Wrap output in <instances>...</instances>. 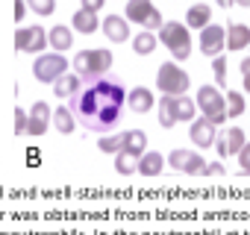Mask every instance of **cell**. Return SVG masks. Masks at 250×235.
<instances>
[{"mask_svg":"<svg viewBox=\"0 0 250 235\" xmlns=\"http://www.w3.org/2000/svg\"><path fill=\"white\" fill-rule=\"evenodd\" d=\"M124 103H127V91L124 85L106 74V77H94V79H83L80 91L71 97V115L94 133H109L118 127L121 115H124Z\"/></svg>","mask_w":250,"mask_h":235,"instance_id":"obj_1","label":"cell"},{"mask_svg":"<svg viewBox=\"0 0 250 235\" xmlns=\"http://www.w3.org/2000/svg\"><path fill=\"white\" fill-rule=\"evenodd\" d=\"M74 71L80 79H94V77H106L112 71V53L103 47L94 50H80L74 56Z\"/></svg>","mask_w":250,"mask_h":235,"instance_id":"obj_2","label":"cell"},{"mask_svg":"<svg viewBox=\"0 0 250 235\" xmlns=\"http://www.w3.org/2000/svg\"><path fill=\"white\" fill-rule=\"evenodd\" d=\"M159 39H162V44L171 50V56H174L177 62H183V59L191 56V36H188V27H186V24H180V21H165Z\"/></svg>","mask_w":250,"mask_h":235,"instance_id":"obj_3","label":"cell"},{"mask_svg":"<svg viewBox=\"0 0 250 235\" xmlns=\"http://www.w3.org/2000/svg\"><path fill=\"white\" fill-rule=\"evenodd\" d=\"M156 85L162 94L168 97H180L188 91V74L177 65V62H165L159 71H156Z\"/></svg>","mask_w":250,"mask_h":235,"instance_id":"obj_4","label":"cell"},{"mask_svg":"<svg viewBox=\"0 0 250 235\" xmlns=\"http://www.w3.org/2000/svg\"><path fill=\"white\" fill-rule=\"evenodd\" d=\"M124 18H127V24H142L147 33L162 27V12L150 3V0H127V12H124Z\"/></svg>","mask_w":250,"mask_h":235,"instance_id":"obj_5","label":"cell"},{"mask_svg":"<svg viewBox=\"0 0 250 235\" xmlns=\"http://www.w3.org/2000/svg\"><path fill=\"white\" fill-rule=\"evenodd\" d=\"M197 106L203 109V118H209L215 127L227 121V100L215 85H203L197 91Z\"/></svg>","mask_w":250,"mask_h":235,"instance_id":"obj_6","label":"cell"},{"mask_svg":"<svg viewBox=\"0 0 250 235\" xmlns=\"http://www.w3.org/2000/svg\"><path fill=\"white\" fill-rule=\"evenodd\" d=\"M68 71H71V65H68V59L62 53H42L36 59V65H33V74H36L39 82H56Z\"/></svg>","mask_w":250,"mask_h":235,"instance_id":"obj_7","label":"cell"},{"mask_svg":"<svg viewBox=\"0 0 250 235\" xmlns=\"http://www.w3.org/2000/svg\"><path fill=\"white\" fill-rule=\"evenodd\" d=\"M15 47L24 50V53H42V50L47 47V33H44L39 24L21 27V30L15 33Z\"/></svg>","mask_w":250,"mask_h":235,"instance_id":"obj_8","label":"cell"},{"mask_svg":"<svg viewBox=\"0 0 250 235\" xmlns=\"http://www.w3.org/2000/svg\"><path fill=\"white\" fill-rule=\"evenodd\" d=\"M227 47V30L221 27V24H209V27H203L200 30V50H203V56H221V50Z\"/></svg>","mask_w":250,"mask_h":235,"instance_id":"obj_9","label":"cell"},{"mask_svg":"<svg viewBox=\"0 0 250 235\" xmlns=\"http://www.w3.org/2000/svg\"><path fill=\"white\" fill-rule=\"evenodd\" d=\"M244 144H247V138H244V130L241 127H229L224 136L215 138V147H218L221 156H238L244 150Z\"/></svg>","mask_w":250,"mask_h":235,"instance_id":"obj_10","label":"cell"},{"mask_svg":"<svg viewBox=\"0 0 250 235\" xmlns=\"http://www.w3.org/2000/svg\"><path fill=\"white\" fill-rule=\"evenodd\" d=\"M218 138V127L209 121V118H197V121H191V141L197 147H212Z\"/></svg>","mask_w":250,"mask_h":235,"instance_id":"obj_11","label":"cell"},{"mask_svg":"<svg viewBox=\"0 0 250 235\" xmlns=\"http://www.w3.org/2000/svg\"><path fill=\"white\" fill-rule=\"evenodd\" d=\"M100 27L106 33V39L115 41V44H121V41L130 39V24H127V18H121V15H109L106 21H100Z\"/></svg>","mask_w":250,"mask_h":235,"instance_id":"obj_12","label":"cell"},{"mask_svg":"<svg viewBox=\"0 0 250 235\" xmlns=\"http://www.w3.org/2000/svg\"><path fill=\"white\" fill-rule=\"evenodd\" d=\"M127 106H130L136 115H145V112H150V109H153V94H150V88L139 85V88L127 91Z\"/></svg>","mask_w":250,"mask_h":235,"instance_id":"obj_13","label":"cell"},{"mask_svg":"<svg viewBox=\"0 0 250 235\" xmlns=\"http://www.w3.org/2000/svg\"><path fill=\"white\" fill-rule=\"evenodd\" d=\"M227 30V47L229 50H244L250 47V27L247 24H229Z\"/></svg>","mask_w":250,"mask_h":235,"instance_id":"obj_14","label":"cell"},{"mask_svg":"<svg viewBox=\"0 0 250 235\" xmlns=\"http://www.w3.org/2000/svg\"><path fill=\"white\" fill-rule=\"evenodd\" d=\"M47 41H50V47H56V53L71 50V47H74V30L65 27V24H56V27L47 33Z\"/></svg>","mask_w":250,"mask_h":235,"instance_id":"obj_15","label":"cell"},{"mask_svg":"<svg viewBox=\"0 0 250 235\" xmlns=\"http://www.w3.org/2000/svg\"><path fill=\"white\" fill-rule=\"evenodd\" d=\"M121 138H124V150L127 153H133V156H145V147H147V136L142 133V130H127V133H121Z\"/></svg>","mask_w":250,"mask_h":235,"instance_id":"obj_16","label":"cell"},{"mask_svg":"<svg viewBox=\"0 0 250 235\" xmlns=\"http://www.w3.org/2000/svg\"><path fill=\"white\" fill-rule=\"evenodd\" d=\"M97 27H100V18H97V12H85V9H80V12H74V18H71V30H77V33H85V36H91Z\"/></svg>","mask_w":250,"mask_h":235,"instance_id":"obj_17","label":"cell"},{"mask_svg":"<svg viewBox=\"0 0 250 235\" xmlns=\"http://www.w3.org/2000/svg\"><path fill=\"white\" fill-rule=\"evenodd\" d=\"M186 24H188V27H197V30L209 27V24H212V9H209L206 3H194V6L188 9V15H186Z\"/></svg>","mask_w":250,"mask_h":235,"instance_id":"obj_18","label":"cell"},{"mask_svg":"<svg viewBox=\"0 0 250 235\" xmlns=\"http://www.w3.org/2000/svg\"><path fill=\"white\" fill-rule=\"evenodd\" d=\"M162 168H165L162 153H145V156L139 159V174H142V176H159Z\"/></svg>","mask_w":250,"mask_h":235,"instance_id":"obj_19","label":"cell"},{"mask_svg":"<svg viewBox=\"0 0 250 235\" xmlns=\"http://www.w3.org/2000/svg\"><path fill=\"white\" fill-rule=\"evenodd\" d=\"M53 127H56L62 136H71V133H74V127H77V118L71 115V109H68V106H59V109H53Z\"/></svg>","mask_w":250,"mask_h":235,"instance_id":"obj_20","label":"cell"},{"mask_svg":"<svg viewBox=\"0 0 250 235\" xmlns=\"http://www.w3.org/2000/svg\"><path fill=\"white\" fill-rule=\"evenodd\" d=\"M80 82H83V79L68 71L65 77H59V79L53 82V91H56V97H74V94L80 91Z\"/></svg>","mask_w":250,"mask_h":235,"instance_id":"obj_21","label":"cell"},{"mask_svg":"<svg viewBox=\"0 0 250 235\" xmlns=\"http://www.w3.org/2000/svg\"><path fill=\"white\" fill-rule=\"evenodd\" d=\"M115 171H118L121 176H133V174H139V156H133V153H127V150L115 153Z\"/></svg>","mask_w":250,"mask_h":235,"instance_id":"obj_22","label":"cell"},{"mask_svg":"<svg viewBox=\"0 0 250 235\" xmlns=\"http://www.w3.org/2000/svg\"><path fill=\"white\" fill-rule=\"evenodd\" d=\"M159 124H162V130H171V127L177 124V115H174V97H168V94H162V100H159Z\"/></svg>","mask_w":250,"mask_h":235,"instance_id":"obj_23","label":"cell"},{"mask_svg":"<svg viewBox=\"0 0 250 235\" xmlns=\"http://www.w3.org/2000/svg\"><path fill=\"white\" fill-rule=\"evenodd\" d=\"M133 50H136L139 56L153 53V50H156V36H153V33H147V30H145V33H139V36L133 39Z\"/></svg>","mask_w":250,"mask_h":235,"instance_id":"obj_24","label":"cell"},{"mask_svg":"<svg viewBox=\"0 0 250 235\" xmlns=\"http://www.w3.org/2000/svg\"><path fill=\"white\" fill-rule=\"evenodd\" d=\"M174 115H177V124H180V121H191V118H194V103H191L186 94L174 97Z\"/></svg>","mask_w":250,"mask_h":235,"instance_id":"obj_25","label":"cell"},{"mask_svg":"<svg viewBox=\"0 0 250 235\" xmlns=\"http://www.w3.org/2000/svg\"><path fill=\"white\" fill-rule=\"evenodd\" d=\"M224 100H227V118H238V115L247 109V106H244V97H241L238 91H229Z\"/></svg>","mask_w":250,"mask_h":235,"instance_id":"obj_26","label":"cell"},{"mask_svg":"<svg viewBox=\"0 0 250 235\" xmlns=\"http://www.w3.org/2000/svg\"><path fill=\"white\" fill-rule=\"evenodd\" d=\"M97 147H100V153H121L124 150V138H121V133L118 136H103L97 141Z\"/></svg>","mask_w":250,"mask_h":235,"instance_id":"obj_27","label":"cell"},{"mask_svg":"<svg viewBox=\"0 0 250 235\" xmlns=\"http://www.w3.org/2000/svg\"><path fill=\"white\" fill-rule=\"evenodd\" d=\"M30 118H36V121L47 124V121H53V109H50L44 100H39V103H33V109H30Z\"/></svg>","mask_w":250,"mask_h":235,"instance_id":"obj_28","label":"cell"},{"mask_svg":"<svg viewBox=\"0 0 250 235\" xmlns=\"http://www.w3.org/2000/svg\"><path fill=\"white\" fill-rule=\"evenodd\" d=\"M188 150H174L171 156H168V165L171 168H177V171H186V165H188Z\"/></svg>","mask_w":250,"mask_h":235,"instance_id":"obj_29","label":"cell"},{"mask_svg":"<svg viewBox=\"0 0 250 235\" xmlns=\"http://www.w3.org/2000/svg\"><path fill=\"white\" fill-rule=\"evenodd\" d=\"M30 9H33V12H39V15H53L56 0H30Z\"/></svg>","mask_w":250,"mask_h":235,"instance_id":"obj_30","label":"cell"},{"mask_svg":"<svg viewBox=\"0 0 250 235\" xmlns=\"http://www.w3.org/2000/svg\"><path fill=\"white\" fill-rule=\"evenodd\" d=\"M212 68H215V82L224 85V82H227V59H224V56H215Z\"/></svg>","mask_w":250,"mask_h":235,"instance_id":"obj_31","label":"cell"},{"mask_svg":"<svg viewBox=\"0 0 250 235\" xmlns=\"http://www.w3.org/2000/svg\"><path fill=\"white\" fill-rule=\"evenodd\" d=\"M27 121H30V115H24V109L18 106L15 109V136H24L27 133Z\"/></svg>","mask_w":250,"mask_h":235,"instance_id":"obj_32","label":"cell"},{"mask_svg":"<svg viewBox=\"0 0 250 235\" xmlns=\"http://www.w3.org/2000/svg\"><path fill=\"white\" fill-rule=\"evenodd\" d=\"M238 162H241V171L244 174H250V141L244 144V150L238 153Z\"/></svg>","mask_w":250,"mask_h":235,"instance_id":"obj_33","label":"cell"},{"mask_svg":"<svg viewBox=\"0 0 250 235\" xmlns=\"http://www.w3.org/2000/svg\"><path fill=\"white\" fill-rule=\"evenodd\" d=\"M221 174H224V168H221L218 162H212V165L203 168V176H221Z\"/></svg>","mask_w":250,"mask_h":235,"instance_id":"obj_34","label":"cell"},{"mask_svg":"<svg viewBox=\"0 0 250 235\" xmlns=\"http://www.w3.org/2000/svg\"><path fill=\"white\" fill-rule=\"evenodd\" d=\"M103 3H106V0H83V9H85V12H97Z\"/></svg>","mask_w":250,"mask_h":235,"instance_id":"obj_35","label":"cell"},{"mask_svg":"<svg viewBox=\"0 0 250 235\" xmlns=\"http://www.w3.org/2000/svg\"><path fill=\"white\" fill-rule=\"evenodd\" d=\"M15 21H24V0H15Z\"/></svg>","mask_w":250,"mask_h":235,"instance_id":"obj_36","label":"cell"},{"mask_svg":"<svg viewBox=\"0 0 250 235\" xmlns=\"http://www.w3.org/2000/svg\"><path fill=\"white\" fill-rule=\"evenodd\" d=\"M232 3H238V6H250V0H229V6Z\"/></svg>","mask_w":250,"mask_h":235,"instance_id":"obj_37","label":"cell"},{"mask_svg":"<svg viewBox=\"0 0 250 235\" xmlns=\"http://www.w3.org/2000/svg\"><path fill=\"white\" fill-rule=\"evenodd\" d=\"M241 71H244V74H250V59H244V62H241Z\"/></svg>","mask_w":250,"mask_h":235,"instance_id":"obj_38","label":"cell"},{"mask_svg":"<svg viewBox=\"0 0 250 235\" xmlns=\"http://www.w3.org/2000/svg\"><path fill=\"white\" fill-rule=\"evenodd\" d=\"M244 91L250 94V74H244Z\"/></svg>","mask_w":250,"mask_h":235,"instance_id":"obj_39","label":"cell"},{"mask_svg":"<svg viewBox=\"0 0 250 235\" xmlns=\"http://www.w3.org/2000/svg\"><path fill=\"white\" fill-rule=\"evenodd\" d=\"M218 6H224V9H227V6H229V0H218Z\"/></svg>","mask_w":250,"mask_h":235,"instance_id":"obj_40","label":"cell"}]
</instances>
